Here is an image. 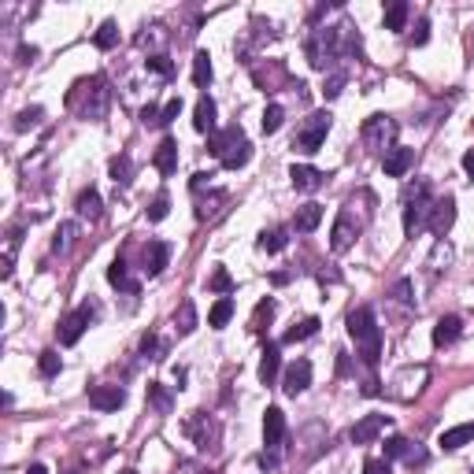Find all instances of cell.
Masks as SVG:
<instances>
[{"mask_svg": "<svg viewBox=\"0 0 474 474\" xmlns=\"http://www.w3.org/2000/svg\"><path fill=\"white\" fill-rule=\"evenodd\" d=\"M159 115H163V111H159L156 104H145V108H141V123H145V126H159Z\"/></svg>", "mask_w": 474, "mask_h": 474, "instance_id": "c3c4849f", "label": "cell"}, {"mask_svg": "<svg viewBox=\"0 0 474 474\" xmlns=\"http://www.w3.org/2000/svg\"><path fill=\"white\" fill-rule=\"evenodd\" d=\"M178 111H182V101H178V96H174V101H167V104H163V115H159V126H167V123H174V119H178Z\"/></svg>", "mask_w": 474, "mask_h": 474, "instance_id": "bcb514c9", "label": "cell"}, {"mask_svg": "<svg viewBox=\"0 0 474 474\" xmlns=\"http://www.w3.org/2000/svg\"><path fill=\"white\" fill-rule=\"evenodd\" d=\"M241 141H244L241 126H226V130H215V134L208 137V149L215 152L219 159H226V152H234V149H237Z\"/></svg>", "mask_w": 474, "mask_h": 474, "instance_id": "9a60e30c", "label": "cell"}, {"mask_svg": "<svg viewBox=\"0 0 474 474\" xmlns=\"http://www.w3.org/2000/svg\"><path fill=\"white\" fill-rule=\"evenodd\" d=\"M141 352L149 356V359H159V356H156V352H159V341H156V337H145V341H141Z\"/></svg>", "mask_w": 474, "mask_h": 474, "instance_id": "f907efd6", "label": "cell"}, {"mask_svg": "<svg viewBox=\"0 0 474 474\" xmlns=\"http://www.w3.org/2000/svg\"><path fill=\"white\" fill-rule=\"evenodd\" d=\"M330 126H334V115H330V111H315V115H307V123L297 130V137H293V149H300V152H319L322 141H326V134H330Z\"/></svg>", "mask_w": 474, "mask_h": 474, "instance_id": "8992f818", "label": "cell"}, {"mask_svg": "<svg viewBox=\"0 0 474 474\" xmlns=\"http://www.w3.org/2000/svg\"><path fill=\"white\" fill-rule=\"evenodd\" d=\"M193 126H197L201 134H215V101H211V96H201V101H197Z\"/></svg>", "mask_w": 474, "mask_h": 474, "instance_id": "7402d4cb", "label": "cell"}, {"mask_svg": "<svg viewBox=\"0 0 474 474\" xmlns=\"http://www.w3.org/2000/svg\"><path fill=\"white\" fill-rule=\"evenodd\" d=\"M193 81H197L201 89H208V81H211V56L208 52L193 56Z\"/></svg>", "mask_w": 474, "mask_h": 474, "instance_id": "1f68e13d", "label": "cell"}, {"mask_svg": "<svg viewBox=\"0 0 474 474\" xmlns=\"http://www.w3.org/2000/svg\"><path fill=\"white\" fill-rule=\"evenodd\" d=\"M456 222V197H437L430 208V219H427V230L434 237H445Z\"/></svg>", "mask_w": 474, "mask_h": 474, "instance_id": "ba28073f", "label": "cell"}, {"mask_svg": "<svg viewBox=\"0 0 474 474\" xmlns=\"http://www.w3.org/2000/svg\"><path fill=\"white\" fill-rule=\"evenodd\" d=\"M312 334H319V319H315V315L304 319V322H297V326H289L282 341H286V345H297V341H307Z\"/></svg>", "mask_w": 474, "mask_h": 474, "instance_id": "f546056e", "label": "cell"}, {"mask_svg": "<svg viewBox=\"0 0 474 474\" xmlns=\"http://www.w3.org/2000/svg\"><path fill=\"white\" fill-rule=\"evenodd\" d=\"M26 474H48V470H45L41 463H34V467H26Z\"/></svg>", "mask_w": 474, "mask_h": 474, "instance_id": "db71d44e", "label": "cell"}, {"mask_svg": "<svg viewBox=\"0 0 474 474\" xmlns=\"http://www.w3.org/2000/svg\"><path fill=\"white\" fill-rule=\"evenodd\" d=\"M167 211H171V197H167V193H159V197L149 204V219L152 222H163V219H167Z\"/></svg>", "mask_w": 474, "mask_h": 474, "instance_id": "b9f144b4", "label": "cell"}, {"mask_svg": "<svg viewBox=\"0 0 474 474\" xmlns=\"http://www.w3.org/2000/svg\"><path fill=\"white\" fill-rule=\"evenodd\" d=\"M345 81H349V74L345 71H334V74H326V81H322V96L326 101H334V96L345 89Z\"/></svg>", "mask_w": 474, "mask_h": 474, "instance_id": "e575fe53", "label": "cell"}, {"mask_svg": "<svg viewBox=\"0 0 474 474\" xmlns=\"http://www.w3.org/2000/svg\"><path fill=\"white\" fill-rule=\"evenodd\" d=\"M126 400V389L123 385H93L89 389V404L96 412H119Z\"/></svg>", "mask_w": 474, "mask_h": 474, "instance_id": "7c38bea8", "label": "cell"}, {"mask_svg": "<svg viewBox=\"0 0 474 474\" xmlns=\"http://www.w3.org/2000/svg\"><path fill=\"white\" fill-rule=\"evenodd\" d=\"M41 123V108H26L15 115V130H30V126H38Z\"/></svg>", "mask_w": 474, "mask_h": 474, "instance_id": "f6af8a7d", "label": "cell"}, {"mask_svg": "<svg viewBox=\"0 0 474 474\" xmlns=\"http://www.w3.org/2000/svg\"><path fill=\"white\" fill-rule=\"evenodd\" d=\"M74 89H78V93H86V104L78 108V111H81V119H89V123H101V119L108 115V104H111L108 81H104L101 74H93L89 81L81 78V81H78Z\"/></svg>", "mask_w": 474, "mask_h": 474, "instance_id": "277c9868", "label": "cell"}, {"mask_svg": "<svg viewBox=\"0 0 474 474\" xmlns=\"http://www.w3.org/2000/svg\"><path fill=\"white\" fill-rule=\"evenodd\" d=\"M34 56H38V48H34V45H23V48H19V60H23V63H30Z\"/></svg>", "mask_w": 474, "mask_h": 474, "instance_id": "816d5d0a", "label": "cell"}, {"mask_svg": "<svg viewBox=\"0 0 474 474\" xmlns=\"http://www.w3.org/2000/svg\"><path fill=\"white\" fill-rule=\"evenodd\" d=\"M385 427H389V415H363V419H359L356 427L349 430V437H352V445H371V441L378 437Z\"/></svg>", "mask_w": 474, "mask_h": 474, "instance_id": "4fadbf2b", "label": "cell"}, {"mask_svg": "<svg viewBox=\"0 0 474 474\" xmlns=\"http://www.w3.org/2000/svg\"><path fill=\"white\" fill-rule=\"evenodd\" d=\"M407 11H412V8H407L404 0H393V4L385 8V15H382V19H385V30H404V26H407Z\"/></svg>", "mask_w": 474, "mask_h": 474, "instance_id": "4dcf8cb0", "label": "cell"}, {"mask_svg": "<svg viewBox=\"0 0 474 474\" xmlns=\"http://www.w3.org/2000/svg\"><path fill=\"white\" fill-rule=\"evenodd\" d=\"M282 123H286L282 104H267V111H264V134H278V130H282Z\"/></svg>", "mask_w": 474, "mask_h": 474, "instance_id": "836d02e7", "label": "cell"}, {"mask_svg": "<svg viewBox=\"0 0 474 474\" xmlns=\"http://www.w3.org/2000/svg\"><path fill=\"white\" fill-rule=\"evenodd\" d=\"M145 67L156 71V74H163V78H171V74H174V63H171L167 56H149V60H145Z\"/></svg>", "mask_w": 474, "mask_h": 474, "instance_id": "ee69618b", "label": "cell"}, {"mask_svg": "<svg viewBox=\"0 0 474 474\" xmlns=\"http://www.w3.org/2000/svg\"><path fill=\"white\" fill-rule=\"evenodd\" d=\"M349 337L356 341V352L359 359H363L367 367L378 363L382 356V330H378V319H374V312L367 304H359L349 312Z\"/></svg>", "mask_w": 474, "mask_h": 474, "instance_id": "6da1fadb", "label": "cell"}, {"mask_svg": "<svg viewBox=\"0 0 474 474\" xmlns=\"http://www.w3.org/2000/svg\"><path fill=\"white\" fill-rule=\"evenodd\" d=\"M307 385H312V363H307V359H297V363H289L286 374H282L286 397H300Z\"/></svg>", "mask_w": 474, "mask_h": 474, "instance_id": "30bf717a", "label": "cell"}, {"mask_svg": "<svg viewBox=\"0 0 474 474\" xmlns=\"http://www.w3.org/2000/svg\"><path fill=\"white\" fill-rule=\"evenodd\" d=\"M123 474H134V470H123Z\"/></svg>", "mask_w": 474, "mask_h": 474, "instance_id": "11a10c76", "label": "cell"}, {"mask_svg": "<svg viewBox=\"0 0 474 474\" xmlns=\"http://www.w3.org/2000/svg\"><path fill=\"white\" fill-rule=\"evenodd\" d=\"M271 319H274V300L267 297V300H259L256 312H252V330H264V322H271Z\"/></svg>", "mask_w": 474, "mask_h": 474, "instance_id": "d590c367", "label": "cell"}, {"mask_svg": "<svg viewBox=\"0 0 474 474\" xmlns=\"http://www.w3.org/2000/svg\"><path fill=\"white\" fill-rule=\"evenodd\" d=\"M286 244H289V230H286V226H274V230L259 234V249H264V252H282Z\"/></svg>", "mask_w": 474, "mask_h": 474, "instance_id": "83f0119b", "label": "cell"}, {"mask_svg": "<svg viewBox=\"0 0 474 474\" xmlns=\"http://www.w3.org/2000/svg\"><path fill=\"white\" fill-rule=\"evenodd\" d=\"M359 137H363V145L371 152H389V149H397V123L389 119V115H371L367 123H363V130H359Z\"/></svg>", "mask_w": 474, "mask_h": 474, "instance_id": "5b68a950", "label": "cell"}, {"mask_svg": "<svg viewBox=\"0 0 474 474\" xmlns=\"http://www.w3.org/2000/svg\"><path fill=\"white\" fill-rule=\"evenodd\" d=\"M470 441H474V422H460V427H452V430H445V434H441V441H437V445L445 448V452H456V448L470 445Z\"/></svg>", "mask_w": 474, "mask_h": 474, "instance_id": "ac0fdd59", "label": "cell"}, {"mask_svg": "<svg viewBox=\"0 0 474 474\" xmlns=\"http://www.w3.org/2000/svg\"><path fill=\"white\" fill-rule=\"evenodd\" d=\"M167 259H171V244H167V241H152L149 249H145V271L156 278V274H163Z\"/></svg>", "mask_w": 474, "mask_h": 474, "instance_id": "ffe728a7", "label": "cell"}, {"mask_svg": "<svg viewBox=\"0 0 474 474\" xmlns=\"http://www.w3.org/2000/svg\"><path fill=\"white\" fill-rule=\"evenodd\" d=\"M427 38H430V19H419L412 30V45H427Z\"/></svg>", "mask_w": 474, "mask_h": 474, "instance_id": "7dc6e473", "label": "cell"}, {"mask_svg": "<svg viewBox=\"0 0 474 474\" xmlns=\"http://www.w3.org/2000/svg\"><path fill=\"white\" fill-rule=\"evenodd\" d=\"M74 208H78V215L89 219V222H96V219L104 215V211H101V193H96V189H81L78 201H74Z\"/></svg>", "mask_w": 474, "mask_h": 474, "instance_id": "603a6c76", "label": "cell"}, {"mask_svg": "<svg viewBox=\"0 0 474 474\" xmlns=\"http://www.w3.org/2000/svg\"><path fill=\"white\" fill-rule=\"evenodd\" d=\"M460 334H463V319H460V315H441L437 326H434V345L445 349V345H452Z\"/></svg>", "mask_w": 474, "mask_h": 474, "instance_id": "e0dca14e", "label": "cell"}, {"mask_svg": "<svg viewBox=\"0 0 474 474\" xmlns=\"http://www.w3.org/2000/svg\"><path fill=\"white\" fill-rule=\"evenodd\" d=\"M322 222V204H304V208H297V219H293V226H297L300 234H312L315 226Z\"/></svg>", "mask_w": 474, "mask_h": 474, "instance_id": "cb8c5ba5", "label": "cell"}, {"mask_svg": "<svg viewBox=\"0 0 474 474\" xmlns=\"http://www.w3.org/2000/svg\"><path fill=\"white\" fill-rule=\"evenodd\" d=\"M96 48H101V52H108V48H115L119 45V26L115 23H101V30H96Z\"/></svg>", "mask_w": 474, "mask_h": 474, "instance_id": "d6a6232c", "label": "cell"}, {"mask_svg": "<svg viewBox=\"0 0 474 474\" xmlns=\"http://www.w3.org/2000/svg\"><path fill=\"white\" fill-rule=\"evenodd\" d=\"M152 163H156L159 174H174V171H178V141L163 137L159 149H156V156H152Z\"/></svg>", "mask_w": 474, "mask_h": 474, "instance_id": "d6986e66", "label": "cell"}, {"mask_svg": "<svg viewBox=\"0 0 474 474\" xmlns=\"http://www.w3.org/2000/svg\"><path fill=\"white\" fill-rule=\"evenodd\" d=\"M278 371H282V352H278V345H267L264 349V359H259V382L274 385Z\"/></svg>", "mask_w": 474, "mask_h": 474, "instance_id": "44dd1931", "label": "cell"}, {"mask_svg": "<svg viewBox=\"0 0 474 474\" xmlns=\"http://www.w3.org/2000/svg\"><path fill=\"white\" fill-rule=\"evenodd\" d=\"M412 163H415V152L412 149H404V145H397V149H389L382 156V171L389 178H404L407 171H412Z\"/></svg>", "mask_w": 474, "mask_h": 474, "instance_id": "5bb4252c", "label": "cell"}, {"mask_svg": "<svg viewBox=\"0 0 474 474\" xmlns=\"http://www.w3.org/2000/svg\"><path fill=\"white\" fill-rule=\"evenodd\" d=\"M463 171L474 178V149H470V152H463Z\"/></svg>", "mask_w": 474, "mask_h": 474, "instance_id": "f5cc1de1", "label": "cell"}, {"mask_svg": "<svg viewBox=\"0 0 474 474\" xmlns=\"http://www.w3.org/2000/svg\"><path fill=\"white\" fill-rule=\"evenodd\" d=\"M108 282L115 286V289L137 293V282H134V278H130V267H126V259H111V267H108Z\"/></svg>", "mask_w": 474, "mask_h": 474, "instance_id": "d4e9b609", "label": "cell"}, {"mask_svg": "<svg viewBox=\"0 0 474 474\" xmlns=\"http://www.w3.org/2000/svg\"><path fill=\"white\" fill-rule=\"evenodd\" d=\"M363 474H389V460H367Z\"/></svg>", "mask_w": 474, "mask_h": 474, "instance_id": "681fc988", "label": "cell"}, {"mask_svg": "<svg viewBox=\"0 0 474 474\" xmlns=\"http://www.w3.org/2000/svg\"><path fill=\"white\" fill-rule=\"evenodd\" d=\"M149 400H152L156 412H171V393L159 382H149Z\"/></svg>", "mask_w": 474, "mask_h": 474, "instance_id": "8d00e7d4", "label": "cell"}, {"mask_svg": "<svg viewBox=\"0 0 474 474\" xmlns=\"http://www.w3.org/2000/svg\"><path fill=\"white\" fill-rule=\"evenodd\" d=\"M407 448H412V441H407V437H389L385 441V460H404Z\"/></svg>", "mask_w": 474, "mask_h": 474, "instance_id": "ab89813d", "label": "cell"}, {"mask_svg": "<svg viewBox=\"0 0 474 474\" xmlns=\"http://www.w3.org/2000/svg\"><path fill=\"white\" fill-rule=\"evenodd\" d=\"M230 319H234V300L230 297H219L215 304H211V312H208V326H211V330H222Z\"/></svg>", "mask_w": 474, "mask_h": 474, "instance_id": "484cf974", "label": "cell"}, {"mask_svg": "<svg viewBox=\"0 0 474 474\" xmlns=\"http://www.w3.org/2000/svg\"><path fill=\"white\" fill-rule=\"evenodd\" d=\"M430 208H434V201H430V186L427 182H415L404 193V234L407 237H415L422 226H427Z\"/></svg>", "mask_w": 474, "mask_h": 474, "instance_id": "7a4b0ae2", "label": "cell"}, {"mask_svg": "<svg viewBox=\"0 0 474 474\" xmlns=\"http://www.w3.org/2000/svg\"><path fill=\"white\" fill-rule=\"evenodd\" d=\"M74 234H78V226H74V222H63L60 234H56V241H52V249H56V252H67L71 244H74Z\"/></svg>", "mask_w": 474, "mask_h": 474, "instance_id": "74e56055", "label": "cell"}, {"mask_svg": "<svg viewBox=\"0 0 474 474\" xmlns=\"http://www.w3.org/2000/svg\"><path fill=\"white\" fill-rule=\"evenodd\" d=\"M304 52H307V63H312L315 71H326V67H330V63L337 60V52H341L337 30H334V26H319V30H312V38H307Z\"/></svg>", "mask_w": 474, "mask_h": 474, "instance_id": "3957f363", "label": "cell"}, {"mask_svg": "<svg viewBox=\"0 0 474 474\" xmlns=\"http://www.w3.org/2000/svg\"><path fill=\"white\" fill-rule=\"evenodd\" d=\"M108 171H111V182H115V186H130V182H134V163H130V156H115L108 163Z\"/></svg>", "mask_w": 474, "mask_h": 474, "instance_id": "f1b7e54d", "label": "cell"}, {"mask_svg": "<svg viewBox=\"0 0 474 474\" xmlns=\"http://www.w3.org/2000/svg\"><path fill=\"white\" fill-rule=\"evenodd\" d=\"M356 237H359V222L352 219V211H341V215L334 219V230H330V249L334 252H349Z\"/></svg>", "mask_w": 474, "mask_h": 474, "instance_id": "9c48e42d", "label": "cell"}, {"mask_svg": "<svg viewBox=\"0 0 474 474\" xmlns=\"http://www.w3.org/2000/svg\"><path fill=\"white\" fill-rule=\"evenodd\" d=\"M201 474H211V470H201Z\"/></svg>", "mask_w": 474, "mask_h": 474, "instance_id": "9f6ffc18", "label": "cell"}, {"mask_svg": "<svg viewBox=\"0 0 474 474\" xmlns=\"http://www.w3.org/2000/svg\"><path fill=\"white\" fill-rule=\"evenodd\" d=\"M282 437H286V415H282V407H267V412H264V445L267 448H278V445H282Z\"/></svg>", "mask_w": 474, "mask_h": 474, "instance_id": "2e32d148", "label": "cell"}, {"mask_svg": "<svg viewBox=\"0 0 474 474\" xmlns=\"http://www.w3.org/2000/svg\"><path fill=\"white\" fill-rule=\"evenodd\" d=\"M393 300H397L400 307H415V297H412V282H407V278H400V282L393 286Z\"/></svg>", "mask_w": 474, "mask_h": 474, "instance_id": "7bdbcfd3", "label": "cell"}, {"mask_svg": "<svg viewBox=\"0 0 474 474\" xmlns=\"http://www.w3.org/2000/svg\"><path fill=\"white\" fill-rule=\"evenodd\" d=\"M93 315H96V312H93L89 304L74 307V312L60 322V345H78V341H81V334H86V326L93 322Z\"/></svg>", "mask_w": 474, "mask_h": 474, "instance_id": "52a82bcc", "label": "cell"}, {"mask_svg": "<svg viewBox=\"0 0 474 474\" xmlns=\"http://www.w3.org/2000/svg\"><path fill=\"white\" fill-rule=\"evenodd\" d=\"M289 182L293 189H300V193H315L326 186V174L319 167H307V163H293L289 167Z\"/></svg>", "mask_w": 474, "mask_h": 474, "instance_id": "8fae6325", "label": "cell"}, {"mask_svg": "<svg viewBox=\"0 0 474 474\" xmlns=\"http://www.w3.org/2000/svg\"><path fill=\"white\" fill-rule=\"evenodd\" d=\"M38 367H41V374H45V378H56V374H60V352H52V349H48V352H41Z\"/></svg>", "mask_w": 474, "mask_h": 474, "instance_id": "60d3db41", "label": "cell"}, {"mask_svg": "<svg viewBox=\"0 0 474 474\" xmlns=\"http://www.w3.org/2000/svg\"><path fill=\"white\" fill-rule=\"evenodd\" d=\"M208 286L226 297V293L234 289V278H230V271H226V267H215V271H211V282H208Z\"/></svg>", "mask_w": 474, "mask_h": 474, "instance_id": "f35d334b", "label": "cell"}, {"mask_svg": "<svg viewBox=\"0 0 474 474\" xmlns=\"http://www.w3.org/2000/svg\"><path fill=\"white\" fill-rule=\"evenodd\" d=\"M174 330L182 337L197 330V307H193V300H182V307L174 312Z\"/></svg>", "mask_w": 474, "mask_h": 474, "instance_id": "4316f807", "label": "cell"}]
</instances>
